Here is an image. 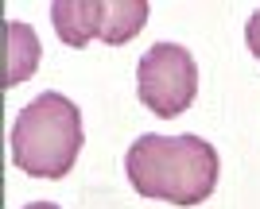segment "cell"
I'll return each instance as SVG.
<instances>
[{
  "label": "cell",
  "mask_w": 260,
  "mask_h": 209,
  "mask_svg": "<svg viewBox=\"0 0 260 209\" xmlns=\"http://www.w3.org/2000/svg\"><path fill=\"white\" fill-rule=\"evenodd\" d=\"M43 58V43L31 23L23 20H4L0 23V86L16 89L27 77H35Z\"/></svg>",
  "instance_id": "4"
},
{
  "label": "cell",
  "mask_w": 260,
  "mask_h": 209,
  "mask_svg": "<svg viewBox=\"0 0 260 209\" xmlns=\"http://www.w3.org/2000/svg\"><path fill=\"white\" fill-rule=\"evenodd\" d=\"M51 23L66 47L82 51L101 31V0H58L51 4Z\"/></svg>",
  "instance_id": "5"
},
{
  "label": "cell",
  "mask_w": 260,
  "mask_h": 209,
  "mask_svg": "<svg viewBox=\"0 0 260 209\" xmlns=\"http://www.w3.org/2000/svg\"><path fill=\"white\" fill-rule=\"evenodd\" d=\"M23 209H58L54 201H31V205H23Z\"/></svg>",
  "instance_id": "8"
},
{
  "label": "cell",
  "mask_w": 260,
  "mask_h": 209,
  "mask_svg": "<svg viewBox=\"0 0 260 209\" xmlns=\"http://www.w3.org/2000/svg\"><path fill=\"white\" fill-rule=\"evenodd\" d=\"M136 97L159 120L183 116L198 97V62L183 43H152L136 62Z\"/></svg>",
  "instance_id": "3"
},
{
  "label": "cell",
  "mask_w": 260,
  "mask_h": 209,
  "mask_svg": "<svg viewBox=\"0 0 260 209\" xmlns=\"http://www.w3.org/2000/svg\"><path fill=\"white\" fill-rule=\"evenodd\" d=\"M245 43H249L252 58H256V62H260V8L252 12L249 20H245Z\"/></svg>",
  "instance_id": "7"
},
{
  "label": "cell",
  "mask_w": 260,
  "mask_h": 209,
  "mask_svg": "<svg viewBox=\"0 0 260 209\" xmlns=\"http://www.w3.org/2000/svg\"><path fill=\"white\" fill-rule=\"evenodd\" d=\"M124 175L140 198L190 209L202 205L217 190L221 159H217L214 143L194 132H179V136L144 132L124 151Z\"/></svg>",
  "instance_id": "1"
},
{
  "label": "cell",
  "mask_w": 260,
  "mask_h": 209,
  "mask_svg": "<svg viewBox=\"0 0 260 209\" xmlns=\"http://www.w3.org/2000/svg\"><path fill=\"white\" fill-rule=\"evenodd\" d=\"M82 109L58 89H43L31 97L16 112L8 132L12 163L31 178H66L82 155Z\"/></svg>",
  "instance_id": "2"
},
{
  "label": "cell",
  "mask_w": 260,
  "mask_h": 209,
  "mask_svg": "<svg viewBox=\"0 0 260 209\" xmlns=\"http://www.w3.org/2000/svg\"><path fill=\"white\" fill-rule=\"evenodd\" d=\"M152 16L148 0H101V31L98 39L105 47H124L144 31V23Z\"/></svg>",
  "instance_id": "6"
}]
</instances>
